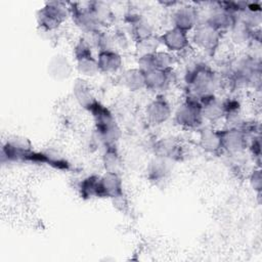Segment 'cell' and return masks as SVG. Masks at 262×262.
Masks as SVG:
<instances>
[{"instance_id":"9a60e30c","label":"cell","mask_w":262,"mask_h":262,"mask_svg":"<svg viewBox=\"0 0 262 262\" xmlns=\"http://www.w3.org/2000/svg\"><path fill=\"white\" fill-rule=\"evenodd\" d=\"M159 37L161 46H163L165 50L174 54L187 50L188 46L190 45L189 33L174 27L167 29Z\"/></svg>"},{"instance_id":"7402d4cb","label":"cell","mask_w":262,"mask_h":262,"mask_svg":"<svg viewBox=\"0 0 262 262\" xmlns=\"http://www.w3.org/2000/svg\"><path fill=\"white\" fill-rule=\"evenodd\" d=\"M74 69L75 67L63 54L53 55L47 64L48 75L56 81H62L68 79L72 75Z\"/></svg>"},{"instance_id":"d6986e66","label":"cell","mask_w":262,"mask_h":262,"mask_svg":"<svg viewBox=\"0 0 262 262\" xmlns=\"http://www.w3.org/2000/svg\"><path fill=\"white\" fill-rule=\"evenodd\" d=\"M144 73L145 89L161 94L166 91L172 83V71L151 69Z\"/></svg>"},{"instance_id":"44dd1931","label":"cell","mask_w":262,"mask_h":262,"mask_svg":"<svg viewBox=\"0 0 262 262\" xmlns=\"http://www.w3.org/2000/svg\"><path fill=\"white\" fill-rule=\"evenodd\" d=\"M100 195L113 201L124 196L123 181L118 173L104 172L100 175Z\"/></svg>"},{"instance_id":"cb8c5ba5","label":"cell","mask_w":262,"mask_h":262,"mask_svg":"<svg viewBox=\"0 0 262 262\" xmlns=\"http://www.w3.org/2000/svg\"><path fill=\"white\" fill-rule=\"evenodd\" d=\"M97 64L100 73L116 74L123 67V57L116 50H101L96 55Z\"/></svg>"},{"instance_id":"7a4b0ae2","label":"cell","mask_w":262,"mask_h":262,"mask_svg":"<svg viewBox=\"0 0 262 262\" xmlns=\"http://www.w3.org/2000/svg\"><path fill=\"white\" fill-rule=\"evenodd\" d=\"M94 121V137L104 146L116 145L122 136V131L113 113L99 101L89 111Z\"/></svg>"},{"instance_id":"6da1fadb","label":"cell","mask_w":262,"mask_h":262,"mask_svg":"<svg viewBox=\"0 0 262 262\" xmlns=\"http://www.w3.org/2000/svg\"><path fill=\"white\" fill-rule=\"evenodd\" d=\"M184 83L186 95L201 100L207 96L217 95L221 80L212 67L204 61H198L186 69Z\"/></svg>"},{"instance_id":"484cf974","label":"cell","mask_w":262,"mask_h":262,"mask_svg":"<svg viewBox=\"0 0 262 262\" xmlns=\"http://www.w3.org/2000/svg\"><path fill=\"white\" fill-rule=\"evenodd\" d=\"M126 19L129 25V32L135 42L155 35L152 26L143 16L138 14H130L126 17Z\"/></svg>"},{"instance_id":"52a82bcc","label":"cell","mask_w":262,"mask_h":262,"mask_svg":"<svg viewBox=\"0 0 262 262\" xmlns=\"http://www.w3.org/2000/svg\"><path fill=\"white\" fill-rule=\"evenodd\" d=\"M73 56L75 59V69L80 76L92 78L100 73L96 56L93 54V48L86 38L81 37L76 42Z\"/></svg>"},{"instance_id":"9c48e42d","label":"cell","mask_w":262,"mask_h":262,"mask_svg":"<svg viewBox=\"0 0 262 262\" xmlns=\"http://www.w3.org/2000/svg\"><path fill=\"white\" fill-rule=\"evenodd\" d=\"M70 16L76 27L87 35L103 31L102 26L95 17L87 3H69Z\"/></svg>"},{"instance_id":"8992f818","label":"cell","mask_w":262,"mask_h":262,"mask_svg":"<svg viewBox=\"0 0 262 262\" xmlns=\"http://www.w3.org/2000/svg\"><path fill=\"white\" fill-rule=\"evenodd\" d=\"M176 125L185 129H199L204 125L200 100L186 95L173 113Z\"/></svg>"},{"instance_id":"f1b7e54d","label":"cell","mask_w":262,"mask_h":262,"mask_svg":"<svg viewBox=\"0 0 262 262\" xmlns=\"http://www.w3.org/2000/svg\"><path fill=\"white\" fill-rule=\"evenodd\" d=\"M79 192L82 199L90 200L101 198L100 195V175H89L79 184Z\"/></svg>"},{"instance_id":"83f0119b","label":"cell","mask_w":262,"mask_h":262,"mask_svg":"<svg viewBox=\"0 0 262 262\" xmlns=\"http://www.w3.org/2000/svg\"><path fill=\"white\" fill-rule=\"evenodd\" d=\"M101 162L105 172L120 174L123 168V159L121 154L119 152L117 144L104 146L101 156Z\"/></svg>"},{"instance_id":"30bf717a","label":"cell","mask_w":262,"mask_h":262,"mask_svg":"<svg viewBox=\"0 0 262 262\" xmlns=\"http://www.w3.org/2000/svg\"><path fill=\"white\" fill-rule=\"evenodd\" d=\"M220 130L222 150L238 155L248 148L249 134L242 127H225Z\"/></svg>"},{"instance_id":"4316f807","label":"cell","mask_w":262,"mask_h":262,"mask_svg":"<svg viewBox=\"0 0 262 262\" xmlns=\"http://www.w3.org/2000/svg\"><path fill=\"white\" fill-rule=\"evenodd\" d=\"M121 85L131 92L145 89L144 73L139 68H130L122 72L120 75Z\"/></svg>"},{"instance_id":"f546056e","label":"cell","mask_w":262,"mask_h":262,"mask_svg":"<svg viewBox=\"0 0 262 262\" xmlns=\"http://www.w3.org/2000/svg\"><path fill=\"white\" fill-rule=\"evenodd\" d=\"M88 4L92 12L94 13L95 17L100 23L103 29L113 24L115 19V15L111 7L106 3L99 2V1H92V2H88Z\"/></svg>"},{"instance_id":"d4e9b609","label":"cell","mask_w":262,"mask_h":262,"mask_svg":"<svg viewBox=\"0 0 262 262\" xmlns=\"http://www.w3.org/2000/svg\"><path fill=\"white\" fill-rule=\"evenodd\" d=\"M231 42L236 46H245L253 43L255 41L256 30L250 28L237 16L235 21L228 31Z\"/></svg>"},{"instance_id":"7c38bea8","label":"cell","mask_w":262,"mask_h":262,"mask_svg":"<svg viewBox=\"0 0 262 262\" xmlns=\"http://www.w3.org/2000/svg\"><path fill=\"white\" fill-rule=\"evenodd\" d=\"M177 62V56L167 50H158L151 54L138 56L137 68L142 72L151 69H159L164 71H172Z\"/></svg>"},{"instance_id":"ffe728a7","label":"cell","mask_w":262,"mask_h":262,"mask_svg":"<svg viewBox=\"0 0 262 262\" xmlns=\"http://www.w3.org/2000/svg\"><path fill=\"white\" fill-rule=\"evenodd\" d=\"M172 164L173 162L169 160L155 156L146 168L147 179L157 185L168 180L172 173Z\"/></svg>"},{"instance_id":"5bb4252c","label":"cell","mask_w":262,"mask_h":262,"mask_svg":"<svg viewBox=\"0 0 262 262\" xmlns=\"http://www.w3.org/2000/svg\"><path fill=\"white\" fill-rule=\"evenodd\" d=\"M144 115L148 123L158 126L166 123L172 117L173 110L167 98L158 94L146 104Z\"/></svg>"},{"instance_id":"4dcf8cb0","label":"cell","mask_w":262,"mask_h":262,"mask_svg":"<svg viewBox=\"0 0 262 262\" xmlns=\"http://www.w3.org/2000/svg\"><path fill=\"white\" fill-rule=\"evenodd\" d=\"M160 46H161L160 37L157 36L156 34L150 37H147L145 39L135 42V50L138 53V56L151 54V53L158 51Z\"/></svg>"},{"instance_id":"5b68a950","label":"cell","mask_w":262,"mask_h":262,"mask_svg":"<svg viewBox=\"0 0 262 262\" xmlns=\"http://www.w3.org/2000/svg\"><path fill=\"white\" fill-rule=\"evenodd\" d=\"M222 37V32L204 21H200L191 31L190 43L204 54L214 56L221 45Z\"/></svg>"},{"instance_id":"2e32d148","label":"cell","mask_w":262,"mask_h":262,"mask_svg":"<svg viewBox=\"0 0 262 262\" xmlns=\"http://www.w3.org/2000/svg\"><path fill=\"white\" fill-rule=\"evenodd\" d=\"M155 156L164 158L171 162H180L184 157V148L175 137H162L154 144Z\"/></svg>"},{"instance_id":"3957f363","label":"cell","mask_w":262,"mask_h":262,"mask_svg":"<svg viewBox=\"0 0 262 262\" xmlns=\"http://www.w3.org/2000/svg\"><path fill=\"white\" fill-rule=\"evenodd\" d=\"M261 63L254 55H243L237 57L230 67L229 78L235 86L255 87L260 84Z\"/></svg>"},{"instance_id":"1f68e13d","label":"cell","mask_w":262,"mask_h":262,"mask_svg":"<svg viewBox=\"0 0 262 262\" xmlns=\"http://www.w3.org/2000/svg\"><path fill=\"white\" fill-rule=\"evenodd\" d=\"M250 184L258 192L261 190V171L260 169H254L250 175Z\"/></svg>"},{"instance_id":"e0dca14e","label":"cell","mask_w":262,"mask_h":262,"mask_svg":"<svg viewBox=\"0 0 262 262\" xmlns=\"http://www.w3.org/2000/svg\"><path fill=\"white\" fill-rule=\"evenodd\" d=\"M198 145L207 154L218 155L222 151L220 130L211 125H203L198 130Z\"/></svg>"},{"instance_id":"603a6c76","label":"cell","mask_w":262,"mask_h":262,"mask_svg":"<svg viewBox=\"0 0 262 262\" xmlns=\"http://www.w3.org/2000/svg\"><path fill=\"white\" fill-rule=\"evenodd\" d=\"M73 95L77 103L84 110L90 111V108L98 101L86 80L79 78L73 84Z\"/></svg>"},{"instance_id":"ac0fdd59","label":"cell","mask_w":262,"mask_h":262,"mask_svg":"<svg viewBox=\"0 0 262 262\" xmlns=\"http://www.w3.org/2000/svg\"><path fill=\"white\" fill-rule=\"evenodd\" d=\"M200 103L204 122H208L209 124H216L224 119V103L223 100L217 95L204 97L200 100Z\"/></svg>"},{"instance_id":"4fadbf2b","label":"cell","mask_w":262,"mask_h":262,"mask_svg":"<svg viewBox=\"0 0 262 262\" xmlns=\"http://www.w3.org/2000/svg\"><path fill=\"white\" fill-rule=\"evenodd\" d=\"M171 23L172 27L190 33L200 23L199 8L191 3L180 5L172 12Z\"/></svg>"},{"instance_id":"277c9868","label":"cell","mask_w":262,"mask_h":262,"mask_svg":"<svg viewBox=\"0 0 262 262\" xmlns=\"http://www.w3.org/2000/svg\"><path fill=\"white\" fill-rule=\"evenodd\" d=\"M70 16L69 4L59 1L47 2L36 14L37 24L41 32L52 33L57 30Z\"/></svg>"},{"instance_id":"ba28073f","label":"cell","mask_w":262,"mask_h":262,"mask_svg":"<svg viewBox=\"0 0 262 262\" xmlns=\"http://www.w3.org/2000/svg\"><path fill=\"white\" fill-rule=\"evenodd\" d=\"M35 150L31 142L23 137L7 138L1 147V163H31Z\"/></svg>"},{"instance_id":"8fae6325","label":"cell","mask_w":262,"mask_h":262,"mask_svg":"<svg viewBox=\"0 0 262 262\" xmlns=\"http://www.w3.org/2000/svg\"><path fill=\"white\" fill-rule=\"evenodd\" d=\"M235 18L236 14L224 7L221 2H217L213 4L212 7L208 8L205 16L200 17V21H204L216 30L224 33L229 31L235 21Z\"/></svg>"}]
</instances>
